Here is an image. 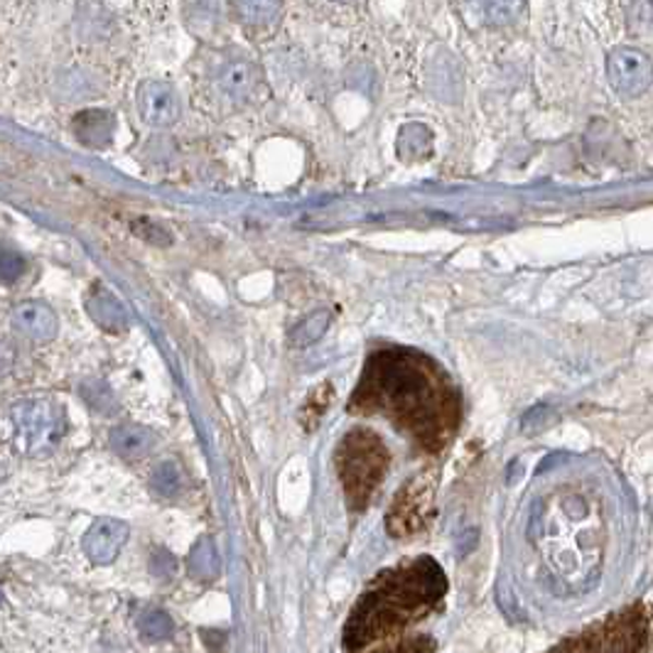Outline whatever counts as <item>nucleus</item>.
Returning <instances> with one entry per match:
<instances>
[{
	"label": "nucleus",
	"mask_w": 653,
	"mask_h": 653,
	"mask_svg": "<svg viewBox=\"0 0 653 653\" xmlns=\"http://www.w3.org/2000/svg\"><path fill=\"white\" fill-rule=\"evenodd\" d=\"M128 543V523L121 518H96L84 533V553L96 565H111L119 558L123 545Z\"/></svg>",
	"instance_id": "6e6552de"
},
{
	"label": "nucleus",
	"mask_w": 653,
	"mask_h": 653,
	"mask_svg": "<svg viewBox=\"0 0 653 653\" xmlns=\"http://www.w3.org/2000/svg\"><path fill=\"white\" fill-rule=\"evenodd\" d=\"M175 568L177 563L168 551H152V558H150L152 575H158V578H170V575L175 572Z\"/></svg>",
	"instance_id": "4be33fe9"
},
{
	"label": "nucleus",
	"mask_w": 653,
	"mask_h": 653,
	"mask_svg": "<svg viewBox=\"0 0 653 653\" xmlns=\"http://www.w3.org/2000/svg\"><path fill=\"white\" fill-rule=\"evenodd\" d=\"M469 13L489 27H504L523 15L526 0H465Z\"/></svg>",
	"instance_id": "f8f14e48"
},
{
	"label": "nucleus",
	"mask_w": 653,
	"mask_h": 653,
	"mask_svg": "<svg viewBox=\"0 0 653 653\" xmlns=\"http://www.w3.org/2000/svg\"><path fill=\"white\" fill-rule=\"evenodd\" d=\"M430 498L432 489L428 486V479H418V482L408 484L398 494L393 508H389V531L396 533V538L416 533L428 521Z\"/></svg>",
	"instance_id": "0eeeda50"
},
{
	"label": "nucleus",
	"mask_w": 653,
	"mask_h": 653,
	"mask_svg": "<svg viewBox=\"0 0 653 653\" xmlns=\"http://www.w3.org/2000/svg\"><path fill=\"white\" fill-rule=\"evenodd\" d=\"M189 572L192 578H217L219 572V555H217V545L211 543V538H199L195 549L189 553Z\"/></svg>",
	"instance_id": "dca6fc26"
},
{
	"label": "nucleus",
	"mask_w": 653,
	"mask_h": 653,
	"mask_svg": "<svg viewBox=\"0 0 653 653\" xmlns=\"http://www.w3.org/2000/svg\"><path fill=\"white\" fill-rule=\"evenodd\" d=\"M553 420V412L549 410V408H533V410H528L526 412V418H523V430H528V432H535V430H541V428H545L549 426V422Z\"/></svg>",
	"instance_id": "5701e85b"
},
{
	"label": "nucleus",
	"mask_w": 653,
	"mask_h": 653,
	"mask_svg": "<svg viewBox=\"0 0 653 653\" xmlns=\"http://www.w3.org/2000/svg\"><path fill=\"white\" fill-rule=\"evenodd\" d=\"M430 649H432V641L416 639V641H410V643H403V646H398V649L383 651V653H430Z\"/></svg>",
	"instance_id": "b1692460"
},
{
	"label": "nucleus",
	"mask_w": 653,
	"mask_h": 653,
	"mask_svg": "<svg viewBox=\"0 0 653 653\" xmlns=\"http://www.w3.org/2000/svg\"><path fill=\"white\" fill-rule=\"evenodd\" d=\"M152 489L162 498H175L182 489V472L175 463H162L152 472Z\"/></svg>",
	"instance_id": "412c9836"
},
{
	"label": "nucleus",
	"mask_w": 653,
	"mask_h": 653,
	"mask_svg": "<svg viewBox=\"0 0 653 653\" xmlns=\"http://www.w3.org/2000/svg\"><path fill=\"white\" fill-rule=\"evenodd\" d=\"M111 447L123 459H140L156 447V432L143 426H119L111 432Z\"/></svg>",
	"instance_id": "ddd939ff"
},
{
	"label": "nucleus",
	"mask_w": 653,
	"mask_h": 653,
	"mask_svg": "<svg viewBox=\"0 0 653 653\" xmlns=\"http://www.w3.org/2000/svg\"><path fill=\"white\" fill-rule=\"evenodd\" d=\"M86 307H89L94 322L103 326L106 332H123L128 326V315L123 310V305L101 285L94 287Z\"/></svg>",
	"instance_id": "9b49d317"
},
{
	"label": "nucleus",
	"mask_w": 653,
	"mask_h": 653,
	"mask_svg": "<svg viewBox=\"0 0 653 653\" xmlns=\"http://www.w3.org/2000/svg\"><path fill=\"white\" fill-rule=\"evenodd\" d=\"M607 76L614 91L637 99L653 84V62L639 47H617L607 57Z\"/></svg>",
	"instance_id": "423d86ee"
},
{
	"label": "nucleus",
	"mask_w": 653,
	"mask_h": 653,
	"mask_svg": "<svg viewBox=\"0 0 653 653\" xmlns=\"http://www.w3.org/2000/svg\"><path fill=\"white\" fill-rule=\"evenodd\" d=\"M138 111L150 126L165 128L180 119V99L177 91L168 82L148 79L138 89Z\"/></svg>",
	"instance_id": "1a4fd4ad"
},
{
	"label": "nucleus",
	"mask_w": 653,
	"mask_h": 653,
	"mask_svg": "<svg viewBox=\"0 0 653 653\" xmlns=\"http://www.w3.org/2000/svg\"><path fill=\"white\" fill-rule=\"evenodd\" d=\"M74 133L86 146H106L113 133V119L106 111H84L74 119Z\"/></svg>",
	"instance_id": "2eb2a0df"
},
{
	"label": "nucleus",
	"mask_w": 653,
	"mask_h": 653,
	"mask_svg": "<svg viewBox=\"0 0 653 653\" xmlns=\"http://www.w3.org/2000/svg\"><path fill=\"white\" fill-rule=\"evenodd\" d=\"M643 633H646V619L639 612H621L619 617L560 643L551 653H637L643 643Z\"/></svg>",
	"instance_id": "39448f33"
},
{
	"label": "nucleus",
	"mask_w": 653,
	"mask_h": 653,
	"mask_svg": "<svg viewBox=\"0 0 653 653\" xmlns=\"http://www.w3.org/2000/svg\"><path fill=\"white\" fill-rule=\"evenodd\" d=\"M232 3L248 25H266L281 13V0H232Z\"/></svg>",
	"instance_id": "a211bd4d"
},
{
	"label": "nucleus",
	"mask_w": 653,
	"mask_h": 653,
	"mask_svg": "<svg viewBox=\"0 0 653 653\" xmlns=\"http://www.w3.org/2000/svg\"><path fill=\"white\" fill-rule=\"evenodd\" d=\"M627 25L633 37L653 42V0H631Z\"/></svg>",
	"instance_id": "6ab92c4d"
},
{
	"label": "nucleus",
	"mask_w": 653,
	"mask_h": 653,
	"mask_svg": "<svg viewBox=\"0 0 653 653\" xmlns=\"http://www.w3.org/2000/svg\"><path fill=\"white\" fill-rule=\"evenodd\" d=\"M389 467L386 447L369 430H352L337 449V469L354 508H361L377 492Z\"/></svg>",
	"instance_id": "7ed1b4c3"
},
{
	"label": "nucleus",
	"mask_w": 653,
	"mask_h": 653,
	"mask_svg": "<svg viewBox=\"0 0 653 653\" xmlns=\"http://www.w3.org/2000/svg\"><path fill=\"white\" fill-rule=\"evenodd\" d=\"M258 82H261V74L246 60L229 62L222 74H219V84H222V89L232 96V99H251Z\"/></svg>",
	"instance_id": "4468645a"
},
{
	"label": "nucleus",
	"mask_w": 653,
	"mask_h": 653,
	"mask_svg": "<svg viewBox=\"0 0 653 653\" xmlns=\"http://www.w3.org/2000/svg\"><path fill=\"white\" fill-rule=\"evenodd\" d=\"M138 629L146 639L152 641H165L175 633V624H172L170 614L162 609H146L138 617Z\"/></svg>",
	"instance_id": "aec40b11"
},
{
	"label": "nucleus",
	"mask_w": 653,
	"mask_h": 653,
	"mask_svg": "<svg viewBox=\"0 0 653 653\" xmlns=\"http://www.w3.org/2000/svg\"><path fill=\"white\" fill-rule=\"evenodd\" d=\"M13 324L25 337L35 342H50L57 334V315L45 303L27 300L13 310Z\"/></svg>",
	"instance_id": "9d476101"
},
{
	"label": "nucleus",
	"mask_w": 653,
	"mask_h": 653,
	"mask_svg": "<svg viewBox=\"0 0 653 653\" xmlns=\"http://www.w3.org/2000/svg\"><path fill=\"white\" fill-rule=\"evenodd\" d=\"M15 438L27 455H47L62 443L66 412L60 403L47 398L25 401L13 410Z\"/></svg>",
	"instance_id": "20e7f679"
},
{
	"label": "nucleus",
	"mask_w": 653,
	"mask_h": 653,
	"mask_svg": "<svg viewBox=\"0 0 653 653\" xmlns=\"http://www.w3.org/2000/svg\"><path fill=\"white\" fill-rule=\"evenodd\" d=\"M332 315L330 310H320L312 312L310 317H305V320L295 326L291 334V344L293 347H310L312 342H317L326 332V326H330Z\"/></svg>",
	"instance_id": "f3484780"
},
{
	"label": "nucleus",
	"mask_w": 653,
	"mask_h": 653,
	"mask_svg": "<svg viewBox=\"0 0 653 653\" xmlns=\"http://www.w3.org/2000/svg\"><path fill=\"white\" fill-rule=\"evenodd\" d=\"M445 590L447 582L443 570L428 558L386 572L354 609L347 633H344V646L357 651L373 639L403 629L408 621L420 619L422 612L432 609V604L443 597Z\"/></svg>",
	"instance_id": "f03ea898"
},
{
	"label": "nucleus",
	"mask_w": 653,
	"mask_h": 653,
	"mask_svg": "<svg viewBox=\"0 0 653 653\" xmlns=\"http://www.w3.org/2000/svg\"><path fill=\"white\" fill-rule=\"evenodd\" d=\"M354 408L381 410L428 449L443 447L457 422V396L445 373L432 359L408 349L373 354Z\"/></svg>",
	"instance_id": "f257e3e1"
}]
</instances>
